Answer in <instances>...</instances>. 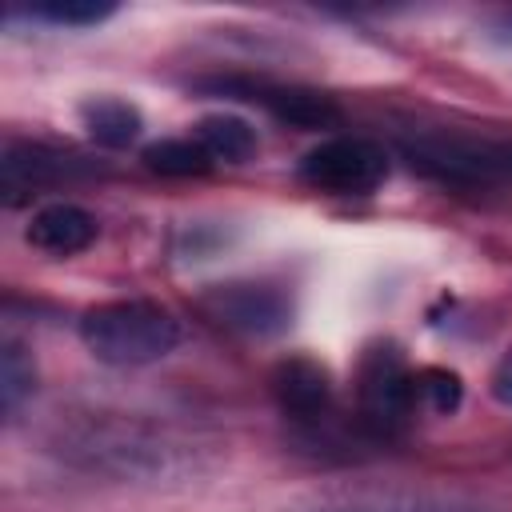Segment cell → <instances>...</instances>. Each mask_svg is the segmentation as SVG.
<instances>
[{
    "instance_id": "cell-1",
    "label": "cell",
    "mask_w": 512,
    "mask_h": 512,
    "mask_svg": "<svg viewBox=\"0 0 512 512\" xmlns=\"http://www.w3.org/2000/svg\"><path fill=\"white\" fill-rule=\"evenodd\" d=\"M80 340L100 364L144 368L176 348L180 324L152 300H108L80 316Z\"/></svg>"
},
{
    "instance_id": "cell-2",
    "label": "cell",
    "mask_w": 512,
    "mask_h": 512,
    "mask_svg": "<svg viewBox=\"0 0 512 512\" xmlns=\"http://www.w3.org/2000/svg\"><path fill=\"white\" fill-rule=\"evenodd\" d=\"M300 176H304V184H312L320 192L364 196V192L380 188V180L388 176V156L380 144H372L364 136H332L304 152Z\"/></svg>"
},
{
    "instance_id": "cell-3",
    "label": "cell",
    "mask_w": 512,
    "mask_h": 512,
    "mask_svg": "<svg viewBox=\"0 0 512 512\" xmlns=\"http://www.w3.org/2000/svg\"><path fill=\"white\" fill-rule=\"evenodd\" d=\"M412 168L440 180H504L512 176V140H472V136H420L404 144Z\"/></svg>"
},
{
    "instance_id": "cell-4",
    "label": "cell",
    "mask_w": 512,
    "mask_h": 512,
    "mask_svg": "<svg viewBox=\"0 0 512 512\" xmlns=\"http://www.w3.org/2000/svg\"><path fill=\"white\" fill-rule=\"evenodd\" d=\"M204 304L224 328L244 332V336H260V340L280 336L292 324V300L276 284H256V280L220 284L208 292Z\"/></svg>"
},
{
    "instance_id": "cell-5",
    "label": "cell",
    "mask_w": 512,
    "mask_h": 512,
    "mask_svg": "<svg viewBox=\"0 0 512 512\" xmlns=\"http://www.w3.org/2000/svg\"><path fill=\"white\" fill-rule=\"evenodd\" d=\"M416 372H408V364L400 360L396 348H372L360 364V404H364V416L380 428H392L400 424L412 404H416V384H412Z\"/></svg>"
},
{
    "instance_id": "cell-6",
    "label": "cell",
    "mask_w": 512,
    "mask_h": 512,
    "mask_svg": "<svg viewBox=\"0 0 512 512\" xmlns=\"http://www.w3.org/2000/svg\"><path fill=\"white\" fill-rule=\"evenodd\" d=\"M76 452L92 460V468H116L120 476H136L148 468H164V456L172 452L160 436H140L128 424H104L76 440Z\"/></svg>"
},
{
    "instance_id": "cell-7",
    "label": "cell",
    "mask_w": 512,
    "mask_h": 512,
    "mask_svg": "<svg viewBox=\"0 0 512 512\" xmlns=\"http://www.w3.org/2000/svg\"><path fill=\"white\" fill-rule=\"evenodd\" d=\"M220 92H240L244 100L268 108L276 120L292 124V128H332L340 120V108L320 96V92H308V88H284V84H236V80H220L216 84Z\"/></svg>"
},
{
    "instance_id": "cell-8",
    "label": "cell",
    "mask_w": 512,
    "mask_h": 512,
    "mask_svg": "<svg viewBox=\"0 0 512 512\" xmlns=\"http://www.w3.org/2000/svg\"><path fill=\"white\" fill-rule=\"evenodd\" d=\"M100 224L88 208L72 204V200H52L44 208L32 212L28 220V244L40 248V252H52V256H76L84 252L92 240H96Z\"/></svg>"
},
{
    "instance_id": "cell-9",
    "label": "cell",
    "mask_w": 512,
    "mask_h": 512,
    "mask_svg": "<svg viewBox=\"0 0 512 512\" xmlns=\"http://www.w3.org/2000/svg\"><path fill=\"white\" fill-rule=\"evenodd\" d=\"M272 388H276V400L284 412H292L296 420H312L328 408V372L312 360H284L272 376Z\"/></svg>"
},
{
    "instance_id": "cell-10",
    "label": "cell",
    "mask_w": 512,
    "mask_h": 512,
    "mask_svg": "<svg viewBox=\"0 0 512 512\" xmlns=\"http://www.w3.org/2000/svg\"><path fill=\"white\" fill-rule=\"evenodd\" d=\"M68 168H72V160L44 148V144H8L0 156V184H4L8 200H16L20 192H32L48 180H60Z\"/></svg>"
},
{
    "instance_id": "cell-11",
    "label": "cell",
    "mask_w": 512,
    "mask_h": 512,
    "mask_svg": "<svg viewBox=\"0 0 512 512\" xmlns=\"http://www.w3.org/2000/svg\"><path fill=\"white\" fill-rule=\"evenodd\" d=\"M80 120L88 128V136L104 148H128L140 128H144V116L136 104L120 100V96H92L80 104Z\"/></svg>"
},
{
    "instance_id": "cell-12",
    "label": "cell",
    "mask_w": 512,
    "mask_h": 512,
    "mask_svg": "<svg viewBox=\"0 0 512 512\" xmlns=\"http://www.w3.org/2000/svg\"><path fill=\"white\" fill-rule=\"evenodd\" d=\"M196 140L200 148L212 156V160H224V164H244L252 160L256 152V128L232 112H216V116H204L196 124Z\"/></svg>"
},
{
    "instance_id": "cell-13",
    "label": "cell",
    "mask_w": 512,
    "mask_h": 512,
    "mask_svg": "<svg viewBox=\"0 0 512 512\" xmlns=\"http://www.w3.org/2000/svg\"><path fill=\"white\" fill-rule=\"evenodd\" d=\"M216 160L200 148L196 136H168L144 148V168L156 176H204Z\"/></svg>"
},
{
    "instance_id": "cell-14",
    "label": "cell",
    "mask_w": 512,
    "mask_h": 512,
    "mask_svg": "<svg viewBox=\"0 0 512 512\" xmlns=\"http://www.w3.org/2000/svg\"><path fill=\"white\" fill-rule=\"evenodd\" d=\"M32 388H36V364H32L28 348L16 340H4V348H0V408H4V416H12L32 396Z\"/></svg>"
},
{
    "instance_id": "cell-15",
    "label": "cell",
    "mask_w": 512,
    "mask_h": 512,
    "mask_svg": "<svg viewBox=\"0 0 512 512\" xmlns=\"http://www.w3.org/2000/svg\"><path fill=\"white\" fill-rule=\"evenodd\" d=\"M412 384H416V404H424L436 416H452L464 400V384L448 368H424L412 376Z\"/></svg>"
},
{
    "instance_id": "cell-16",
    "label": "cell",
    "mask_w": 512,
    "mask_h": 512,
    "mask_svg": "<svg viewBox=\"0 0 512 512\" xmlns=\"http://www.w3.org/2000/svg\"><path fill=\"white\" fill-rule=\"evenodd\" d=\"M112 12H116V4H108V0H52V4H36L32 8V16L64 24V28H88V24L108 20Z\"/></svg>"
},
{
    "instance_id": "cell-17",
    "label": "cell",
    "mask_w": 512,
    "mask_h": 512,
    "mask_svg": "<svg viewBox=\"0 0 512 512\" xmlns=\"http://www.w3.org/2000/svg\"><path fill=\"white\" fill-rule=\"evenodd\" d=\"M492 396L504 404V408H512V348L496 360V368H492Z\"/></svg>"
},
{
    "instance_id": "cell-18",
    "label": "cell",
    "mask_w": 512,
    "mask_h": 512,
    "mask_svg": "<svg viewBox=\"0 0 512 512\" xmlns=\"http://www.w3.org/2000/svg\"><path fill=\"white\" fill-rule=\"evenodd\" d=\"M356 512H380V508H356ZM388 512H400V508H388ZM404 512H432V508H404Z\"/></svg>"
}]
</instances>
